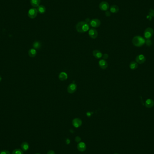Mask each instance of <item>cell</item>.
<instances>
[{"label": "cell", "mask_w": 154, "mask_h": 154, "mask_svg": "<svg viewBox=\"0 0 154 154\" xmlns=\"http://www.w3.org/2000/svg\"><path fill=\"white\" fill-rule=\"evenodd\" d=\"M73 125L76 128L80 127L82 124V121L79 118H75L72 121Z\"/></svg>", "instance_id": "30bf717a"}, {"label": "cell", "mask_w": 154, "mask_h": 154, "mask_svg": "<svg viewBox=\"0 0 154 154\" xmlns=\"http://www.w3.org/2000/svg\"><path fill=\"white\" fill-rule=\"evenodd\" d=\"M37 9L38 12L41 14H43L45 13L46 10L45 7L43 5H40L38 6V8Z\"/></svg>", "instance_id": "d6986e66"}, {"label": "cell", "mask_w": 154, "mask_h": 154, "mask_svg": "<svg viewBox=\"0 0 154 154\" xmlns=\"http://www.w3.org/2000/svg\"><path fill=\"white\" fill-rule=\"evenodd\" d=\"M47 154H56L53 150H49L47 153Z\"/></svg>", "instance_id": "83f0119b"}, {"label": "cell", "mask_w": 154, "mask_h": 154, "mask_svg": "<svg viewBox=\"0 0 154 154\" xmlns=\"http://www.w3.org/2000/svg\"><path fill=\"white\" fill-rule=\"evenodd\" d=\"M99 8L102 11H107L110 8L109 3L106 1H102L99 4Z\"/></svg>", "instance_id": "5b68a950"}, {"label": "cell", "mask_w": 154, "mask_h": 154, "mask_svg": "<svg viewBox=\"0 0 154 154\" xmlns=\"http://www.w3.org/2000/svg\"><path fill=\"white\" fill-rule=\"evenodd\" d=\"M67 144H68V143H69L70 142V141H69V140H67Z\"/></svg>", "instance_id": "f546056e"}, {"label": "cell", "mask_w": 154, "mask_h": 154, "mask_svg": "<svg viewBox=\"0 0 154 154\" xmlns=\"http://www.w3.org/2000/svg\"><path fill=\"white\" fill-rule=\"evenodd\" d=\"M77 85L75 83H71L67 87V91L70 94H73L77 90Z\"/></svg>", "instance_id": "8992f818"}, {"label": "cell", "mask_w": 154, "mask_h": 154, "mask_svg": "<svg viewBox=\"0 0 154 154\" xmlns=\"http://www.w3.org/2000/svg\"><path fill=\"white\" fill-rule=\"evenodd\" d=\"M68 78V75L64 72H61L59 75V79L61 81H64Z\"/></svg>", "instance_id": "9a60e30c"}, {"label": "cell", "mask_w": 154, "mask_h": 154, "mask_svg": "<svg viewBox=\"0 0 154 154\" xmlns=\"http://www.w3.org/2000/svg\"><path fill=\"white\" fill-rule=\"evenodd\" d=\"M99 65L100 67L102 69H106L108 66V64L106 60H101L99 61Z\"/></svg>", "instance_id": "7c38bea8"}, {"label": "cell", "mask_w": 154, "mask_h": 154, "mask_svg": "<svg viewBox=\"0 0 154 154\" xmlns=\"http://www.w3.org/2000/svg\"><path fill=\"white\" fill-rule=\"evenodd\" d=\"M88 34L90 38L92 39H96L98 36L97 31L93 28L90 29L88 32Z\"/></svg>", "instance_id": "9c48e42d"}, {"label": "cell", "mask_w": 154, "mask_h": 154, "mask_svg": "<svg viewBox=\"0 0 154 154\" xmlns=\"http://www.w3.org/2000/svg\"><path fill=\"white\" fill-rule=\"evenodd\" d=\"M145 39L140 36H136L133 38L132 43L133 45L137 47L142 46L145 43Z\"/></svg>", "instance_id": "7a4b0ae2"}, {"label": "cell", "mask_w": 154, "mask_h": 154, "mask_svg": "<svg viewBox=\"0 0 154 154\" xmlns=\"http://www.w3.org/2000/svg\"><path fill=\"white\" fill-rule=\"evenodd\" d=\"M12 154H24V152L21 149H16L13 150Z\"/></svg>", "instance_id": "603a6c76"}, {"label": "cell", "mask_w": 154, "mask_h": 154, "mask_svg": "<svg viewBox=\"0 0 154 154\" xmlns=\"http://www.w3.org/2000/svg\"><path fill=\"white\" fill-rule=\"evenodd\" d=\"M109 57V56L107 54H105L102 56V58L104 60H106Z\"/></svg>", "instance_id": "4316f807"}, {"label": "cell", "mask_w": 154, "mask_h": 154, "mask_svg": "<svg viewBox=\"0 0 154 154\" xmlns=\"http://www.w3.org/2000/svg\"><path fill=\"white\" fill-rule=\"evenodd\" d=\"M93 56L96 59H100L102 57V53L97 50H95L92 52Z\"/></svg>", "instance_id": "5bb4252c"}, {"label": "cell", "mask_w": 154, "mask_h": 154, "mask_svg": "<svg viewBox=\"0 0 154 154\" xmlns=\"http://www.w3.org/2000/svg\"><path fill=\"white\" fill-rule=\"evenodd\" d=\"M129 67L132 70H135L138 67V64L136 62L132 61L129 64Z\"/></svg>", "instance_id": "7402d4cb"}, {"label": "cell", "mask_w": 154, "mask_h": 154, "mask_svg": "<svg viewBox=\"0 0 154 154\" xmlns=\"http://www.w3.org/2000/svg\"><path fill=\"white\" fill-rule=\"evenodd\" d=\"M39 154V153H36V154Z\"/></svg>", "instance_id": "1f68e13d"}, {"label": "cell", "mask_w": 154, "mask_h": 154, "mask_svg": "<svg viewBox=\"0 0 154 154\" xmlns=\"http://www.w3.org/2000/svg\"><path fill=\"white\" fill-rule=\"evenodd\" d=\"M1 80V77L0 75V82Z\"/></svg>", "instance_id": "4dcf8cb0"}, {"label": "cell", "mask_w": 154, "mask_h": 154, "mask_svg": "<svg viewBox=\"0 0 154 154\" xmlns=\"http://www.w3.org/2000/svg\"><path fill=\"white\" fill-rule=\"evenodd\" d=\"M33 47L35 50H39L42 47V44L39 41H35L33 43Z\"/></svg>", "instance_id": "ffe728a7"}, {"label": "cell", "mask_w": 154, "mask_h": 154, "mask_svg": "<svg viewBox=\"0 0 154 154\" xmlns=\"http://www.w3.org/2000/svg\"><path fill=\"white\" fill-rule=\"evenodd\" d=\"M76 29L77 32H78V33H85L89 30V25L87 22H79L77 24L76 26Z\"/></svg>", "instance_id": "6da1fadb"}, {"label": "cell", "mask_w": 154, "mask_h": 154, "mask_svg": "<svg viewBox=\"0 0 154 154\" xmlns=\"http://www.w3.org/2000/svg\"><path fill=\"white\" fill-rule=\"evenodd\" d=\"M38 12L37 9L35 8L30 9L28 12V16L31 19H34L37 16Z\"/></svg>", "instance_id": "277c9868"}, {"label": "cell", "mask_w": 154, "mask_h": 154, "mask_svg": "<svg viewBox=\"0 0 154 154\" xmlns=\"http://www.w3.org/2000/svg\"><path fill=\"white\" fill-rule=\"evenodd\" d=\"M154 34V30L151 28H147L144 32V36L146 39H150Z\"/></svg>", "instance_id": "3957f363"}, {"label": "cell", "mask_w": 154, "mask_h": 154, "mask_svg": "<svg viewBox=\"0 0 154 154\" xmlns=\"http://www.w3.org/2000/svg\"><path fill=\"white\" fill-rule=\"evenodd\" d=\"M101 21L97 19H94L90 21V25L93 28H98L101 25Z\"/></svg>", "instance_id": "52a82bcc"}, {"label": "cell", "mask_w": 154, "mask_h": 154, "mask_svg": "<svg viewBox=\"0 0 154 154\" xmlns=\"http://www.w3.org/2000/svg\"><path fill=\"white\" fill-rule=\"evenodd\" d=\"M75 141L76 142L79 143L81 141V138L80 137H79V136H77L75 138Z\"/></svg>", "instance_id": "484cf974"}, {"label": "cell", "mask_w": 154, "mask_h": 154, "mask_svg": "<svg viewBox=\"0 0 154 154\" xmlns=\"http://www.w3.org/2000/svg\"><path fill=\"white\" fill-rule=\"evenodd\" d=\"M110 12H111V13H117L119 11V7L118 5H112L110 7Z\"/></svg>", "instance_id": "2e32d148"}, {"label": "cell", "mask_w": 154, "mask_h": 154, "mask_svg": "<svg viewBox=\"0 0 154 154\" xmlns=\"http://www.w3.org/2000/svg\"><path fill=\"white\" fill-rule=\"evenodd\" d=\"M118 154V153H115V154Z\"/></svg>", "instance_id": "d6a6232c"}, {"label": "cell", "mask_w": 154, "mask_h": 154, "mask_svg": "<svg viewBox=\"0 0 154 154\" xmlns=\"http://www.w3.org/2000/svg\"><path fill=\"white\" fill-rule=\"evenodd\" d=\"M41 2V0H31L30 3L31 5L34 7H38L39 6L40 3Z\"/></svg>", "instance_id": "e0dca14e"}, {"label": "cell", "mask_w": 154, "mask_h": 154, "mask_svg": "<svg viewBox=\"0 0 154 154\" xmlns=\"http://www.w3.org/2000/svg\"><path fill=\"white\" fill-rule=\"evenodd\" d=\"M87 146L85 143L83 142H80L77 145V148L80 152H83L85 151Z\"/></svg>", "instance_id": "8fae6325"}, {"label": "cell", "mask_w": 154, "mask_h": 154, "mask_svg": "<svg viewBox=\"0 0 154 154\" xmlns=\"http://www.w3.org/2000/svg\"><path fill=\"white\" fill-rule=\"evenodd\" d=\"M28 53L31 57H34L37 55V51L34 48H32L29 50Z\"/></svg>", "instance_id": "44dd1931"}, {"label": "cell", "mask_w": 154, "mask_h": 154, "mask_svg": "<svg viewBox=\"0 0 154 154\" xmlns=\"http://www.w3.org/2000/svg\"><path fill=\"white\" fill-rule=\"evenodd\" d=\"M0 154H10L8 150H4L0 151Z\"/></svg>", "instance_id": "d4e9b609"}, {"label": "cell", "mask_w": 154, "mask_h": 154, "mask_svg": "<svg viewBox=\"0 0 154 154\" xmlns=\"http://www.w3.org/2000/svg\"><path fill=\"white\" fill-rule=\"evenodd\" d=\"M145 43L146 44V46L148 47H150L152 45L151 41L150 40V39H147V40L145 41Z\"/></svg>", "instance_id": "cb8c5ba5"}, {"label": "cell", "mask_w": 154, "mask_h": 154, "mask_svg": "<svg viewBox=\"0 0 154 154\" xmlns=\"http://www.w3.org/2000/svg\"><path fill=\"white\" fill-rule=\"evenodd\" d=\"M87 116L88 117H90L91 116V113H90L89 112H88L87 113Z\"/></svg>", "instance_id": "f1b7e54d"}, {"label": "cell", "mask_w": 154, "mask_h": 154, "mask_svg": "<svg viewBox=\"0 0 154 154\" xmlns=\"http://www.w3.org/2000/svg\"><path fill=\"white\" fill-rule=\"evenodd\" d=\"M21 147L22 150L24 151H26L29 150V145L28 142H23L21 145Z\"/></svg>", "instance_id": "ac0fdd59"}, {"label": "cell", "mask_w": 154, "mask_h": 154, "mask_svg": "<svg viewBox=\"0 0 154 154\" xmlns=\"http://www.w3.org/2000/svg\"><path fill=\"white\" fill-rule=\"evenodd\" d=\"M135 60H136V61L137 63L142 64L145 62V60H146V58H145V56L141 54V55H139L136 56Z\"/></svg>", "instance_id": "ba28073f"}, {"label": "cell", "mask_w": 154, "mask_h": 154, "mask_svg": "<svg viewBox=\"0 0 154 154\" xmlns=\"http://www.w3.org/2000/svg\"><path fill=\"white\" fill-rule=\"evenodd\" d=\"M145 107L147 108H151L153 107L154 105V101L151 99H148L146 100L145 103Z\"/></svg>", "instance_id": "4fadbf2b"}]
</instances>
